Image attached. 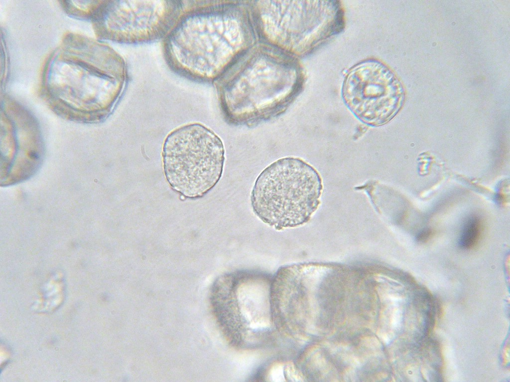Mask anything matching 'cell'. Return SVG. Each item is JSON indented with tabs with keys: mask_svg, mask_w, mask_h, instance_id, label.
<instances>
[{
	"mask_svg": "<svg viewBox=\"0 0 510 382\" xmlns=\"http://www.w3.org/2000/svg\"><path fill=\"white\" fill-rule=\"evenodd\" d=\"M322 190L321 178L314 168L299 158L285 157L258 176L251 204L256 215L275 229L295 227L308 222L317 209Z\"/></svg>",
	"mask_w": 510,
	"mask_h": 382,
	"instance_id": "obj_1",
	"label": "cell"
},
{
	"mask_svg": "<svg viewBox=\"0 0 510 382\" xmlns=\"http://www.w3.org/2000/svg\"><path fill=\"white\" fill-rule=\"evenodd\" d=\"M162 159L164 174L172 189L187 197H200L222 176L224 147L210 129L191 123L168 135L163 146Z\"/></svg>",
	"mask_w": 510,
	"mask_h": 382,
	"instance_id": "obj_2",
	"label": "cell"
},
{
	"mask_svg": "<svg viewBox=\"0 0 510 382\" xmlns=\"http://www.w3.org/2000/svg\"><path fill=\"white\" fill-rule=\"evenodd\" d=\"M342 96L358 119L377 127L386 124L396 114L402 102V92L385 65L368 60L349 71L343 84Z\"/></svg>",
	"mask_w": 510,
	"mask_h": 382,
	"instance_id": "obj_3",
	"label": "cell"
},
{
	"mask_svg": "<svg viewBox=\"0 0 510 382\" xmlns=\"http://www.w3.org/2000/svg\"><path fill=\"white\" fill-rule=\"evenodd\" d=\"M116 4L118 29L125 39L150 35L167 18L166 4L160 1H124Z\"/></svg>",
	"mask_w": 510,
	"mask_h": 382,
	"instance_id": "obj_4",
	"label": "cell"
},
{
	"mask_svg": "<svg viewBox=\"0 0 510 382\" xmlns=\"http://www.w3.org/2000/svg\"><path fill=\"white\" fill-rule=\"evenodd\" d=\"M481 230V225L478 218H469L464 225L461 233L459 244L465 249L474 246L478 242Z\"/></svg>",
	"mask_w": 510,
	"mask_h": 382,
	"instance_id": "obj_5",
	"label": "cell"
},
{
	"mask_svg": "<svg viewBox=\"0 0 510 382\" xmlns=\"http://www.w3.org/2000/svg\"><path fill=\"white\" fill-rule=\"evenodd\" d=\"M432 234V231L430 229H426L418 234L416 239L419 242H424L429 239Z\"/></svg>",
	"mask_w": 510,
	"mask_h": 382,
	"instance_id": "obj_6",
	"label": "cell"
}]
</instances>
